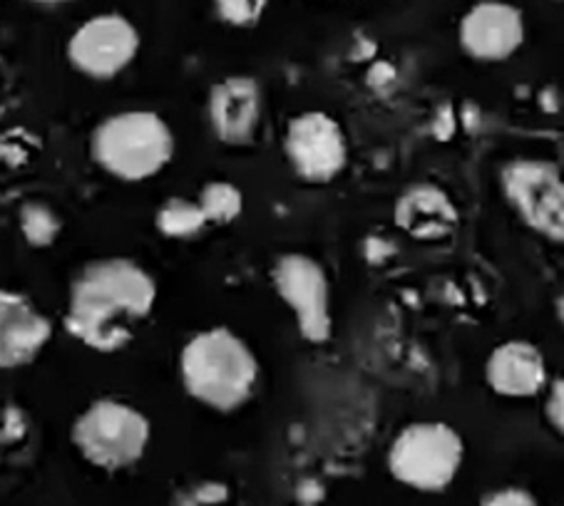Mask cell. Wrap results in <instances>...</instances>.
I'll return each mask as SVG.
<instances>
[{
    "label": "cell",
    "instance_id": "obj_1",
    "mask_svg": "<svg viewBox=\"0 0 564 506\" xmlns=\"http://www.w3.org/2000/svg\"><path fill=\"white\" fill-rule=\"evenodd\" d=\"M158 300V284L132 258H100L73 280L65 330L97 353H118Z\"/></svg>",
    "mask_w": 564,
    "mask_h": 506
},
{
    "label": "cell",
    "instance_id": "obj_2",
    "mask_svg": "<svg viewBox=\"0 0 564 506\" xmlns=\"http://www.w3.org/2000/svg\"><path fill=\"white\" fill-rule=\"evenodd\" d=\"M180 377L192 400L214 413H235L257 391L259 360L237 330L214 326L184 343Z\"/></svg>",
    "mask_w": 564,
    "mask_h": 506
},
{
    "label": "cell",
    "instance_id": "obj_3",
    "mask_svg": "<svg viewBox=\"0 0 564 506\" xmlns=\"http://www.w3.org/2000/svg\"><path fill=\"white\" fill-rule=\"evenodd\" d=\"M93 160L120 182H148L174 157L172 127L152 110H124L95 127Z\"/></svg>",
    "mask_w": 564,
    "mask_h": 506
},
{
    "label": "cell",
    "instance_id": "obj_4",
    "mask_svg": "<svg viewBox=\"0 0 564 506\" xmlns=\"http://www.w3.org/2000/svg\"><path fill=\"white\" fill-rule=\"evenodd\" d=\"M465 442L453 425L421 420L405 425L388 447L386 464L398 484L421 494H441L458 480Z\"/></svg>",
    "mask_w": 564,
    "mask_h": 506
},
{
    "label": "cell",
    "instance_id": "obj_5",
    "mask_svg": "<svg viewBox=\"0 0 564 506\" xmlns=\"http://www.w3.org/2000/svg\"><path fill=\"white\" fill-rule=\"evenodd\" d=\"M70 437L85 462L105 472H120L138 464L148 452L152 425L138 407L102 397L85 407Z\"/></svg>",
    "mask_w": 564,
    "mask_h": 506
},
{
    "label": "cell",
    "instance_id": "obj_6",
    "mask_svg": "<svg viewBox=\"0 0 564 506\" xmlns=\"http://www.w3.org/2000/svg\"><path fill=\"white\" fill-rule=\"evenodd\" d=\"M500 187L514 213L550 241L564 239L562 169L547 160H512L500 172Z\"/></svg>",
    "mask_w": 564,
    "mask_h": 506
},
{
    "label": "cell",
    "instance_id": "obj_7",
    "mask_svg": "<svg viewBox=\"0 0 564 506\" xmlns=\"http://www.w3.org/2000/svg\"><path fill=\"white\" fill-rule=\"evenodd\" d=\"M271 284L294 316L301 338L311 345L328 343L334 333V316L326 268L308 253H284L271 268Z\"/></svg>",
    "mask_w": 564,
    "mask_h": 506
},
{
    "label": "cell",
    "instance_id": "obj_8",
    "mask_svg": "<svg viewBox=\"0 0 564 506\" xmlns=\"http://www.w3.org/2000/svg\"><path fill=\"white\" fill-rule=\"evenodd\" d=\"M284 152L291 172L314 187L338 179L348 167V138L344 127L324 110H306L291 117L284 134Z\"/></svg>",
    "mask_w": 564,
    "mask_h": 506
},
{
    "label": "cell",
    "instance_id": "obj_9",
    "mask_svg": "<svg viewBox=\"0 0 564 506\" xmlns=\"http://www.w3.org/2000/svg\"><path fill=\"white\" fill-rule=\"evenodd\" d=\"M140 53V31L120 13H100L85 21L67 41V61L93 80L120 75Z\"/></svg>",
    "mask_w": 564,
    "mask_h": 506
},
{
    "label": "cell",
    "instance_id": "obj_10",
    "mask_svg": "<svg viewBox=\"0 0 564 506\" xmlns=\"http://www.w3.org/2000/svg\"><path fill=\"white\" fill-rule=\"evenodd\" d=\"M458 43L470 61H510L524 43V15L508 0H478L460 18Z\"/></svg>",
    "mask_w": 564,
    "mask_h": 506
},
{
    "label": "cell",
    "instance_id": "obj_11",
    "mask_svg": "<svg viewBox=\"0 0 564 506\" xmlns=\"http://www.w3.org/2000/svg\"><path fill=\"white\" fill-rule=\"evenodd\" d=\"M209 124L217 140L229 147H241L257 138L261 114H264V92L259 80L249 75H229L212 85L209 90Z\"/></svg>",
    "mask_w": 564,
    "mask_h": 506
},
{
    "label": "cell",
    "instance_id": "obj_12",
    "mask_svg": "<svg viewBox=\"0 0 564 506\" xmlns=\"http://www.w3.org/2000/svg\"><path fill=\"white\" fill-rule=\"evenodd\" d=\"M51 338V318L31 298L0 288V370L33 363Z\"/></svg>",
    "mask_w": 564,
    "mask_h": 506
},
{
    "label": "cell",
    "instance_id": "obj_13",
    "mask_svg": "<svg viewBox=\"0 0 564 506\" xmlns=\"http://www.w3.org/2000/svg\"><path fill=\"white\" fill-rule=\"evenodd\" d=\"M485 383L508 400H528L550 383L542 350L530 340H505L485 360Z\"/></svg>",
    "mask_w": 564,
    "mask_h": 506
},
{
    "label": "cell",
    "instance_id": "obj_14",
    "mask_svg": "<svg viewBox=\"0 0 564 506\" xmlns=\"http://www.w3.org/2000/svg\"><path fill=\"white\" fill-rule=\"evenodd\" d=\"M395 227L417 241H435L451 237L458 227V207L445 189L435 184H413L393 207Z\"/></svg>",
    "mask_w": 564,
    "mask_h": 506
},
{
    "label": "cell",
    "instance_id": "obj_15",
    "mask_svg": "<svg viewBox=\"0 0 564 506\" xmlns=\"http://www.w3.org/2000/svg\"><path fill=\"white\" fill-rule=\"evenodd\" d=\"M197 204L209 227L212 223L214 227H227V223L237 221L241 211H245V191L235 182L214 179L204 184Z\"/></svg>",
    "mask_w": 564,
    "mask_h": 506
},
{
    "label": "cell",
    "instance_id": "obj_16",
    "mask_svg": "<svg viewBox=\"0 0 564 506\" xmlns=\"http://www.w3.org/2000/svg\"><path fill=\"white\" fill-rule=\"evenodd\" d=\"M154 223H158L162 237L167 239H194L209 227L197 199H184V197H172L164 201L158 209Z\"/></svg>",
    "mask_w": 564,
    "mask_h": 506
},
{
    "label": "cell",
    "instance_id": "obj_17",
    "mask_svg": "<svg viewBox=\"0 0 564 506\" xmlns=\"http://www.w3.org/2000/svg\"><path fill=\"white\" fill-rule=\"evenodd\" d=\"M21 229L33 246H47L61 231V221H57L55 211L43 207V204H25L21 211Z\"/></svg>",
    "mask_w": 564,
    "mask_h": 506
},
{
    "label": "cell",
    "instance_id": "obj_18",
    "mask_svg": "<svg viewBox=\"0 0 564 506\" xmlns=\"http://www.w3.org/2000/svg\"><path fill=\"white\" fill-rule=\"evenodd\" d=\"M219 21L231 28H254L264 18L269 0H212Z\"/></svg>",
    "mask_w": 564,
    "mask_h": 506
},
{
    "label": "cell",
    "instance_id": "obj_19",
    "mask_svg": "<svg viewBox=\"0 0 564 506\" xmlns=\"http://www.w3.org/2000/svg\"><path fill=\"white\" fill-rule=\"evenodd\" d=\"M547 397H544V417L554 432L564 430V380L562 375H557L554 380H550L547 387Z\"/></svg>",
    "mask_w": 564,
    "mask_h": 506
},
{
    "label": "cell",
    "instance_id": "obj_20",
    "mask_svg": "<svg viewBox=\"0 0 564 506\" xmlns=\"http://www.w3.org/2000/svg\"><path fill=\"white\" fill-rule=\"evenodd\" d=\"M478 506H540L534 494L522 490V486H502V490H495L482 496Z\"/></svg>",
    "mask_w": 564,
    "mask_h": 506
},
{
    "label": "cell",
    "instance_id": "obj_21",
    "mask_svg": "<svg viewBox=\"0 0 564 506\" xmlns=\"http://www.w3.org/2000/svg\"><path fill=\"white\" fill-rule=\"evenodd\" d=\"M224 496H227V492H219V494H214L212 499H207V502H202V504H197V506H229V504H224Z\"/></svg>",
    "mask_w": 564,
    "mask_h": 506
},
{
    "label": "cell",
    "instance_id": "obj_22",
    "mask_svg": "<svg viewBox=\"0 0 564 506\" xmlns=\"http://www.w3.org/2000/svg\"><path fill=\"white\" fill-rule=\"evenodd\" d=\"M33 3H41V6H63V3H70V0H33Z\"/></svg>",
    "mask_w": 564,
    "mask_h": 506
}]
</instances>
